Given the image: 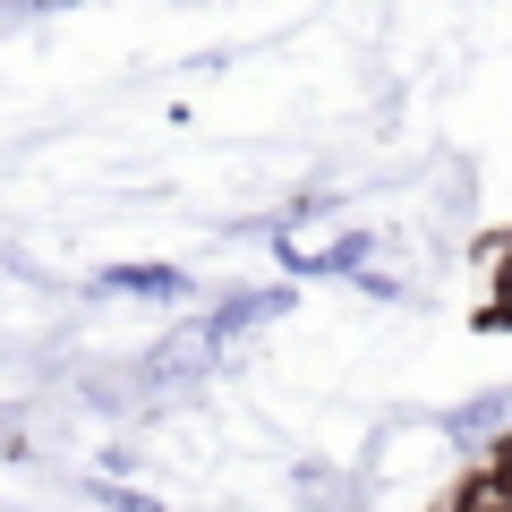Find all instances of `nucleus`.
I'll return each mask as SVG.
<instances>
[{
  "instance_id": "nucleus-1",
  "label": "nucleus",
  "mask_w": 512,
  "mask_h": 512,
  "mask_svg": "<svg viewBox=\"0 0 512 512\" xmlns=\"http://www.w3.org/2000/svg\"><path fill=\"white\" fill-rule=\"evenodd\" d=\"M444 427H453L461 444H504V436H512V384H504V393H478V402H461Z\"/></svg>"
},
{
  "instance_id": "nucleus-2",
  "label": "nucleus",
  "mask_w": 512,
  "mask_h": 512,
  "mask_svg": "<svg viewBox=\"0 0 512 512\" xmlns=\"http://www.w3.org/2000/svg\"><path fill=\"white\" fill-rule=\"evenodd\" d=\"M103 291H137V299H188V274L180 265H111Z\"/></svg>"
},
{
  "instance_id": "nucleus-3",
  "label": "nucleus",
  "mask_w": 512,
  "mask_h": 512,
  "mask_svg": "<svg viewBox=\"0 0 512 512\" xmlns=\"http://www.w3.org/2000/svg\"><path fill=\"white\" fill-rule=\"evenodd\" d=\"M367 239H333V248H291V274H367Z\"/></svg>"
},
{
  "instance_id": "nucleus-4",
  "label": "nucleus",
  "mask_w": 512,
  "mask_h": 512,
  "mask_svg": "<svg viewBox=\"0 0 512 512\" xmlns=\"http://www.w3.org/2000/svg\"><path fill=\"white\" fill-rule=\"evenodd\" d=\"M282 308H291V291H256V299H231V308H222V316H214V325H205V333H214V342H222V333H248L256 316H282Z\"/></svg>"
},
{
  "instance_id": "nucleus-5",
  "label": "nucleus",
  "mask_w": 512,
  "mask_h": 512,
  "mask_svg": "<svg viewBox=\"0 0 512 512\" xmlns=\"http://www.w3.org/2000/svg\"><path fill=\"white\" fill-rule=\"evenodd\" d=\"M495 325H512V239H504V248H495Z\"/></svg>"
},
{
  "instance_id": "nucleus-6",
  "label": "nucleus",
  "mask_w": 512,
  "mask_h": 512,
  "mask_svg": "<svg viewBox=\"0 0 512 512\" xmlns=\"http://www.w3.org/2000/svg\"><path fill=\"white\" fill-rule=\"evenodd\" d=\"M94 495H103L111 512H171V504H154V495H137V487H120V478H103V487H94Z\"/></svg>"
},
{
  "instance_id": "nucleus-7",
  "label": "nucleus",
  "mask_w": 512,
  "mask_h": 512,
  "mask_svg": "<svg viewBox=\"0 0 512 512\" xmlns=\"http://www.w3.org/2000/svg\"><path fill=\"white\" fill-rule=\"evenodd\" d=\"M487 478L512 495V436H504V444H487Z\"/></svg>"
}]
</instances>
